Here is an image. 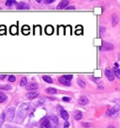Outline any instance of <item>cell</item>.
I'll return each mask as SVG.
<instances>
[{"mask_svg":"<svg viewBox=\"0 0 120 128\" xmlns=\"http://www.w3.org/2000/svg\"><path fill=\"white\" fill-rule=\"evenodd\" d=\"M29 108H30V105L27 103H23L22 105H20L19 109L17 111V115H16V121L17 122H22L25 120Z\"/></svg>","mask_w":120,"mask_h":128,"instance_id":"6da1fadb","label":"cell"},{"mask_svg":"<svg viewBox=\"0 0 120 128\" xmlns=\"http://www.w3.org/2000/svg\"><path fill=\"white\" fill-rule=\"evenodd\" d=\"M58 125V119L56 116H49L41 121V128H56Z\"/></svg>","mask_w":120,"mask_h":128,"instance_id":"7a4b0ae2","label":"cell"},{"mask_svg":"<svg viewBox=\"0 0 120 128\" xmlns=\"http://www.w3.org/2000/svg\"><path fill=\"white\" fill-rule=\"evenodd\" d=\"M113 46L110 42H103V44L100 47V49L103 51H110V50H113Z\"/></svg>","mask_w":120,"mask_h":128,"instance_id":"3957f363","label":"cell"},{"mask_svg":"<svg viewBox=\"0 0 120 128\" xmlns=\"http://www.w3.org/2000/svg\"><path fill=\"white\" fill-rule=\"evenodd\" d=\"M14 113H15V108L14 107H9L8 108V111H7V118L11 120L13 116H14Z\"/></svg>","mask_w":120,"mask_h":128,"instance_id":"277c9868","label":"cell"},{"mask_svg":"<svg viewBox=\"0 0 120 128\" xmlns=\"http://www.w3.org/2000/svg\"><path fill=\"white\" fill-rule=\"evenodd\" d=\"M105 75L108 78V80H110V81H113L114 79V75H113V71H111L110 69H106L105 70Z\"/></svg>","mask_w":120,"mask_h":128,"instance_id":"5b68a950","label":"cell"},{"mask_svg":"<svg viewBox=\"0 0 120 128\" xmlns=\"http://www.w3.org/2000/svg\"><path fill=\"white\" fill-rule=\"evenodd\" d=\"M58 81H59L60 84H62V85H64V86H71V81L68 80L64 75L61 76V77H59Z\"/></svg>","mask_w":120,"mask_h":128,"instance_id":"8992f818","label":"cell"},{"mask_svg":"<svg viewBox=\"0 0 120 128\" xmlns=\"http://www.w3.org/2000/svg\"><path fill=\"white\" fill-rule=\"evenodd\" d=\"M118 109H119L118 106H114V107H113V108H110L109 110H107L106 116H113L115 113L118 112Z\"/></svg>","mask_w":120,"mask_h":128,"instance_id":"52a82bcc","label":"cell"},{"mask_svg":"<svg viewBox=\"0 0 120 128\" xmlns=\"http://www.w3.org/2000/svg\"><path fill=\"white\" fill-rule=\"evenodd\" d=\"M60 116H61V118H62L63 120H65L66 121L68 120V119H69V117H70L69 113H68L65 109H63V108H61V110H60Z\"/></svg>","mask_w":120,"mask_h":128,"instance_id":"ba28073f","label":"cell"},{"mask_svg":"<svg viewBox=\"0 0 120 128\" xmlns=\"http://www.w3.org/2000/svg\"><path fill=\"white\" fill-rule=\"evenodd\" d=\"M38 84L36 83V82H32V83H30V84H28V85H26V90H37L38 89Z\"/></svg>","mask_w":120,"mask_h":128,"instance_id":"9c48e42d","label":"cell"},{"mask_svg":"<svg viewBox=\"0 0 120 128\" xmlns=\"http://www.w3.org/2000/svg\"><path fill=\"white\" fill-rule=\"evenodd\" d=\"M69 5V1L68 0H63V1H61L59 3V5L57 6V10H62L64 8H67Z\"/></svg>","mask_w":120,"mask_h":128,"instance_id":"30bf717a","label":"cell"},{"mask_svg":"<svg viewBox=\"0 0 120 128\" xmlns=\"http://www.w3.org/2000/svg\"><path fill=\"white\" fill-rule=\"evenodd\" d=\"M28 9H29V6L26 3L21 2L17 5V10H28Z\"/></svg>","mask_w":120,"mask_h":128,"instance_id":"8fae6325","label":"cell"},{"mask_svg":"<svg viewBox=\"0 0 120 128\" xmlns=\"http://www.w3.org/2000/svg\"><path fill=\"white\" fill-rule=\"evenodd\" d=\"M38 95H39V93H38V92H36V91H30V92H28V93L26 94V97H27L28 99L32 100V99H34V98L38 97Z\"/></svg>","mask_w":120,"mask_h":128,"instance_id":"7c38bea8","label":"cell"},{"mask_svg":"<svg viewBox=\"0 0 120 128\" xmlns=\"http://www.w3.org/2000/svg\"><path fill=\"white\" fill-rule=\"evenodd\" d=\"M79 104L81 105H85L88 104V99L85 97V96H82L80 99H79Z\"/></svg>","mask_w":120,"mask_h":128,"instance_id":"4fadbf2b","label":"cell"},{"mask_svg":"<svg viewBox=\"0 0 120 128\" xmlns=\"http://www.w3.org/2000/svg\"><path fill=\"white\" fill-rule=\"evenodd\" d=\"M82 118H83V114H82V112H81L80 110H76L75 113H74V119L77 120H81Z\"/></svg>","mask_w":120,"mask_h":128,"instance_id":"5bb4252c","label":"cell"},{"mask_svg":"<svg viewBox=\"0 0 120 128\" xmlns=\"http://www.w3.org/2000/svg\"><path fill=\"white\" fill-rule=\"evenodd\" d=\"M45 32L47 35H52L53 33V27L52 26H47L45 28Z\"/></svg>","mask_w":120,"mask_h":128,"instance_id":"9a60e30c","label":"cell"},{"mask_svg":"<svg viewBox=\"0 0 120 128\" xmlns=\"http://www.w3.org/2000/svg\"><path fill=\"white\" fill-rule=\"evenodd\" d=\"M22 32L25 34V35H28L30 33V29H29V26H24L23 28H22Z\"/></svg>","mask_w":120,"mask_h":128,"instance_id":"2e32d148","label":"cell"},{"mask_svg":"<svg viewBox=\"0 0 120 128\" xmlns=\"http://www.w3.org/2000/svg\"><path fill=\"white\" fill-rule=\"evenodd\" d=\"M17 32H18L17 26H11V33L12 35H16Z\"/></svg>","mask_w":120,"mask_h":128,"instance_id":"e0dca14e","label":"cell"},{"mask_svg":"<svg viewBox=\"0 0 120 128\" xmlns=\"http://www.w3.org/2000/svg\"><path fill=\"white\" fill-rule=\"evenodd\" d=\"M42 79H43L45 82L49 83V84H52V83H53V79H52L50 76H48V75H43V76H42Z\"/></svg>","mask_w":120,"mask_h":128,"instance_id":"ac0fdd59","label":"cell"},{"mask_svg":"<svg viewBox=\"0 0 120 128\" xmlns=\"http://www.w3.org/2000/svg\"><path fill=\"white\" fill-rule=\"evenodd\" d=\"M113 75H114L118 79H120V70H119V69L113 68Z\"/></svg>","mask_w":120,"mask_h":128,"instance_id":"d6986e66","label":"cell"},{"mask_svg":"<svg viewBox=\"0 0 120 128\" xmlns=\"http://www.w3.org/2000/svg\"><path fill=\"white\" fill-rule=\"evenodd\" d=\"M56 90L54 88H47L46 89V92L49 93V94H53V93H56Z\"/></svg>","mask_w":120,"mask_h":128,"instance_id":"ffe728a7","label":"cell"},{"mask_svg":"<svg viewBox=\"0 0 120 128\" xmlns=\"http://www.w3.org/2000/svg\"><path fill=\"white\" fill-rule=\"evenodd\" d=\"M0 90H11V87L10 85H0Z\"/></svg>","mask_w":120,"mask_h":128,"instance_id":"44dd1931","label":"cell"},{"mask_svg":"<svg viewBox=\"0 0 120 128\" xmlns=\"http://www.w3.org/2000/svg\"><path fill=\"white\" fill-rule=\"evenodd\" d=\"M26 84H27V78L25 76V77H23V78L21 79L20 86H21V87H24V86H26Z\"/></svg>","mask_w":120,"mask_h":128,"instance_id":"7402d4cb","label":"cell"},{"mask_svg":"<svg viewBox=\"0 0 120 128\" xmlns=\"http://www.w3.org/2000/svg\"><path fill=\"white\" fill-rule=\"evenodd\" d=\"M6 100H7V95L0 91V103H3V102L6 101Z\"/></svg>","mask_w":120,"mask_h":128,"instance_id":"603a6c76","label":"cell"},{"mask_svg":"<svg viewBox=\"0 0 120 128\" xmlns=\"http://www.w3.org/2000/svg\"><path fill=\"white\" fill-rule=\"evenodd\" d=\"M112 22H113V26H116V24L118 23V17L116 15H113L112 17Z\"/></svg>","mask_w":120,"mask_h":128,"instance_id":"cb8c5ba5","label":"cell"},{"mask_svg":"<svg viewBox=\"0 0 120 128\" xmlns=\"http://www.w3.org/2000/svg\"><path fill=\"white\" fill-rule=\"evenodd\" d=\"M77 82H78V84H79V86H80L81 88H85L86 84H85V81H83L82 79L78 78V79H77Z\"/></svg>","mask_w":120,"mask_h":128,"instance_id":"d4e9b609","label":"cell"},{"mask_svg":"<svg viewBox=\"0 0 120 128\" xmlns=\"http://www.w3.org/2000/svg\"><path fill=\"white\" fill-rule=\"evenodd\" d=\"M13 4H16V1H14V0H8V1H6V6L7 7H11Z\"/></svg>","mask_w":120,"mask_h":128,"instance_id":"484cf974","label":"cell"},{"mask_svg":"<svg viewBox=\"0 0 120 128\" xmlns=\"http://www.w3.org/2000/svg\"><path fill=\"white\" fill-rule=\"evenodd\" d=\"M16 80V77H15V75H9V81L10 82H14Z\"/></svg>","mask_w":120,"mask_h":128,"instance_id":"4316f807","label":"cell"},{"mask_svg":"<svg viewBox=\"0 0 120 128\" xmlns=\"http://www.w3.org/2000/svg\"><path fill=\"white\" fill-rule=\"evenodd\" d=\"M64 76H65V77H66L68 80H70V81H71V80L72 79V77H73V75H65Z\"/></svg>","mask_w":120,"mask_h":128,"instance_id":"83f0119b","label":"cell"},{"mask_svg":"<svg viewBox=\"0 0 120 128\" xmlns=\"http://www.w3.org/2000/svg\"><path fill=\"white\" fill-rule=\"evenodd\" d=\"M64 128H70V122L68 120L64 123Z\"/></svg>","mask_w":120,"mask_h":128,"instance_id":"f1b7e54d","label":"cell"},{"mask_svg":"<svg viewBox=\"0 0 120 128\" xmlns=\"http://www.w3.org/2000/svg\"><path fill=\"white\" fill-rule=\"evenodd\" d=\"M63 101H64V102H70V101H71V98H70V97H63Z\"/></svg>","mask_w":120,"mask_h":128,"instance_id":"f546056e","label":"cell"},{"mask_svg":"<svg viewBox=\"0 0 120 128\" xmlns=\"http://www.w3.org/2000/svg\"><path fill=\"white\" fill-rule=\"evenodd\" d=\"M54 1V0H46V1H44V3L45 4H51V3H53Z\"/></svg>","mask_w":120,"mask_h":128,"instance_id":"4dcf8cb0","label":"cell"},{"mask_svg":"<svg viewBox=\"0 0 120 128\" xmlns=\"http://www.w3.org/2000/svg\"><path fill=\"white\" fill-rule=\"evenodd\" d=\"M0 28H1V30H0V34H5L6 33V30H2L4 28V26H0Z\"/></svg>","mask_w":120,"mask_h":128,"instance_id":"1f68e13d","label":"cell"},{"mask_svg":"<svg viewBox=\"0 0 120 128\" xmlns=\"http://www.w3.org/2000/svg\"><path fill=\"white\" fill-rule=\"evenodd\" d=\"M6 77H7V75H0V79H1V80L5 79Z\"/></svg>","mask_w":120,"mask_h":128,"instance_id":"d6a6232c","label":"cell"},{"mask_svg":"<svg viewBox=\"0 0 120 128\" xmlns=\"http://www.w3.org/2000/svg\"><path fill=\"white\" fill-rule=\"evenodd\" d=\"M66 9L67 10H75V7H73V6H68Z\"/></svg>","mask_w":120,"mask_h":128,"instance_id":"836d02e7","label":"cell"},{"mask_svg":"<svg viewBox=\"0 0 120 128\" xmlns=\"http://www.w3.org/2000/svg\"><path fill=\"white\" fill-rule=\"evenodd\" d=\"M39 32V34H40V27L39 26H36V33Z\"/></svg>","mask_w":120,"mask_h":128,"instance_id":"e575fe53","label":"cell"},{"mask_svg":"<svg viewBox=\"0 0 120 128\" xmlns=\"http://www.w3.org/2000/svg\"><path fill=\"white\" fill-rule=\"evenodd\" d=\"M82 33H83V30H82V29L76 30V34H77V35H80V34H82Z\"/></svg>","mask_w":120,"mask_h":128,"instance_id":"d590c367","label":"cell"},{"mask_svg":"<svg viewBox=\"0 0 120 128\" xmlns=\"http://www.w3.org/2000/svg\"><path fill=\"white\" fill-rule=\"evenodd\" d=\"M83 125H84L85 127H89V126H90V123H86V122H85V123H83Z\"/></svg>","mask_w":120,"mask_h":128,"instance_id":"8d00e7d4","label":"cell"},{"mask_svg":"<svg viewBox=\"0 0 120 128\" xmlns=\"http://www.w3.org/2000/svg\"><path fill=\"white\" fill-rule=\"evenodd\" d=\"M114 68L118 69V64H117V63H114Z\"/></svg>","mask_w":120,"mask_h":128,"instance_id":"74e56055","label":"cell"},{"mask_svg":"<svg viewBox=\"0 0 120 128\" xmlns=\"http://www.w3.org/2000/svg\"><path fill=\"white\" fill-rule=\"evenodd\" d=\"M3 128H13V127H11L10 125H6L5 127H3Z\"/></svg>","mask_w":120,"mask_h":128,"instance_id":"f35d334b","label":"cell"},{"mask_svg":"<svg viewBox=\"0 0 120 128\" xmlns=\"http://www.w3.org/2000/svg\"><path fill=\"white\" fill-rule=\"evenodd\" d=\"M107 128H115V127H114V126H108Z\"/></svg>","mask_w":120,"mask_h":128,"instance_id":"ab89813d","label":"cell"}]
</instances>
